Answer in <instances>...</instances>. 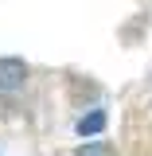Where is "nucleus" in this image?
<instances>
[{
	"mask_svg": "<svg viewBox=\"0 0 152 156\" xmlns=\"http://www.w3.org/2000/svg\"><path fill=\"white\" fill-rule=\"evenodd\" d=\"M101 129H105V113L101 109H94V113H86L78 121V136H97Z\"/></svg>",
	"mask_w": 152,
	"mask_h": 156,
	"instance_id": "f03ea898",
	"label": "nucleus"
},
{
	"mask_svg": "<svg viewBox=\"0 0 152 156\" xmlns=\"http://www.w3.org/2000/svg\"><path fill=\"white\" fill-rule=\"evenodd\" d=\"M74 156H113V148H109V144H101V140H86Z\"/></svg>",
	"mask_w": 152,
	"mask_h": 156,
	"instance_id": "7ed1b4c3",
	"label": "nucleus"
},
{
	"mask_svg": "<svg viewBox=\"0 0 152 156\" xmlns=\"http://www.w3.org/2000/svg\"><path fill=\"white\" fill-rule=\"evenodd\" d=\"M27 82V62L23 58H0V90H19Z\"/></svg>",
	"mask_w": 152,
	"mask_h": 156,
	"instance_id": "f257e3e1",
	"label": "nucleus"
}]
</instances>
